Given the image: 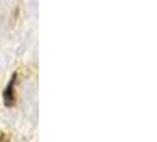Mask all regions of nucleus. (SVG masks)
Masks as SVG:
<instances>
[{
	"label": "nucleus",
	"mask_w": 157,
	"mask_h": 142,
	"mask_svg": "<svg viewBox=\"0 0 157 142\" xmlns=\"http://www.w3.org/2000/svg\"><path fill=\"white\" fill-rule=\"evenodd\" d=\"M17 79V75L14 73L12 76V78L10 81L8 85L5 88V91H4V103L6 107H13L14 102H16V98H14V82Z\"/></svg>",
	"instance_id": "nucleus-1"
}]
</instances>
